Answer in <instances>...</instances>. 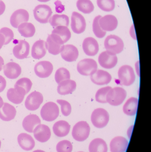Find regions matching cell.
<instances>
[{"label":"cell","mask_w":151,"mask_h":152,"mask_svg":"<svg viewBox=\"0 0 151 152\" xmlns=\"http://www.w3.org/2000/svg\"><path fill=\"white\" fill-rule=\"evenodd\" d=\"M60 53L62 58L67 62L76 61L79 54L77 48L72 45H63Z\"/></svg>","instance_id":"cell-15"},{"label":"cell","mask_w":151,"mask_h":152,"mask_svg":"<svg viewBox=\"0 0 151 152\" xmlns=\"http://www.w3.org/2000/svg\"><path fill=\"white\" fill-rule=\"evenodd\" d=\"M133 126H132V127L131 126V127H130V128L128 129V136L129 137V138H130V136L132 134V130H133Z\"/></svg>","instance_id":"cell-50"},{"label":"cell","mask_w":151,"mask_h":152,"mask_svg":"<svg viewBox=\"0 0 151 152\" xmlns=\"http://www.w3.org/2000/svg\"><path fill=\"white\" fill-rule=\"evenodd\" d=\"M26 94V92L22 88L19 87H14V88L8 89L7 96L10 102L18 104L23 102Z\"/></svg>","instance_id":"cell-20"},{"label":"cell","mask_w":151,"mask_h":152,"mask_svg":"<svg viewBox=\"0 0 151 152\" xmlns=\"http://www.w3.org/2000/svg\"><path fill=\"white\" fill-rule=\"evenodd\" d=\"M64 43L62 40L55 34L49 35L45 42V48L49 53L54 55L60 53L62 46Z\"/></svg>","instance_id":"cell-8"},{"label":"cell","mask_w":151,"mask_h":152,"mask_svg":"<svg viewBox=\"0 0 151 152\" xmlns=\"http://www.w3.org/2000/svg\"><path fill=\"white\" fill-rule=\"evenodd\" d=\"M84 152L80 151V152Z\"/></svg>","instance_id":"cell-55"},{"label":"cell","mask_w":151,"mask_h":152,"mask_svg":"<svg viewBox=\"0 0 151 152\" xmlns=\"http://www.w3.org/2000/svg\"><path fill=\"white\" fill-rule=\"evenodd\" d=\"M70 126L67 121L61 120L54 123L53 127L54 133L58 137H64L68 134Z\"/></svg>","instance_id":"cell-28"},{"label":"cell","mask_w":151,"mask_h":152,"mask_svg":"<svg viewBox=\"0 0 151 152\" xmlns=\"http://www.w3.org/2000/svg\"><path fill=\"white\" fill-rule=\"evenodd\" d=\"M18 31L23 37H31L34 36L35 33V28L33 24L24 22L18 27Z\"/></svg>","instance_id":"cell-33"},{"label":"cell","mask_w":151,"mask_h":152,"mask_svg":"<svg viewBox=\"0 0 151 152\" xmlns=\"http://www.w3.org/2000/svg\"><path fill=\"white\" fill-rule=\"evenodd\" d=\"M70 77L69 71L65 68L62 67L59 69L55 73V81L58 84L63 80L70 79Z\"/></svg>","instance_id":"cell-37"},{"label":"cell","mask_w":151,"mask_h":152,"mask_svg":"<svg viewBox=\"0 0 151 152\" xmlns=\"http://www.w3.org/2000/svg\"><path fill=\"white\" fill-rule=\"evenodd\" d=\"M41 123V120L38 116L36 114H29L23 120L22 126L26 131L32 133H33L34 128Z\"/></svg>","instance_id":"cell-25"},{"label":"cell","mask_w":151,"mask_h":152,"mask_svg":"<svg viewBox=\"0 0 151 152\" xmlns=\"http://www.w3.org/2000/svg\"><path fill=\"white\" fill-rule=\"evenodd\" d=\"M46 53L45 42L43 40L36 41L32 47L31 55L35 59H40L43 58Z\"/></svg>","instance_id":"cell-29"},{"label":"cell","mask_w":151,"mask_h":152,"mask_svg":"<svg viewBox=\"0 0 151 152\" xmlns=\"http://www.w3.org/2000/svg\"><path fill=\"white\" fill-rule=\"evenodd\" d=\"M35 138L40 142H47L51 138V131L50 128L44 124H39L33 131Z\"/></svg>","instance_id":"cell-16"},{"label":"cell","mask_w":151,"mask_h":152,"mask_svg":"<svg viewBox=\"0 0 151 152\" xmlns=\"http://www.w3.org/2000/svg\"><path fill=\"white\" fill-rule=\"evenodd\" d=\"M127 96V92L120 87L111 88L106 96V101L110 105L118 106L124 102Z\"/></svg>","instance_id":"cell-1"},{"label":"cell","mask_w":151,"mask_h":152,"mask_svg":"<svg viewBox=\"0 0 151 152\" xmlns=\"http://www.w3.org/2000/svg\"><path fill=\"white\" fill-rule=\"evenodd\" d=\"M1 140H0V148H1Z\"/></svg>","instance_id":"cell-54"},{"label":"cell","mask_w":151,"mask_h":152,"mask_svg":"<svg viewBox=\"0 0 151 152\" xmlns=\"http://www.w3.org/2000/svg\"><path fill=\"white\" fill-rule=\"evenodd\" d=\"M76 6L78 10L84 14H89L94 10V4L90 0H78Z\"/></svg>","instance_id":"cell-35"},{"label":"cell","mask_w":151,"mask_h":152,"mask_svg":"<svg viewBox=\"0 0 151 152\" xmlns=\"http://www.w3.org/2000/svg\"><path fill=\"white\" fill-rule=\"evenodd\" d=\"M4 66V61L3 58L0 56V71H1Z\"/></svg>","instance_id":"cell-48"},{"label":"cell","mask_w":151,"mask_h":152,"mask_svg":"<svg viewBox=\"0 0 151 152\" xmlns=\"http://www.w3.org/2000/svg\"><path fill=\"white\" fill-rule=\"evenodd\" d=\"M5 10V5L3 1L0 0V16L3 14Z\"/></svg>","instance_id":"cell-45"},{"label":"cell","mask_w":151,"mask_h":152,"mask_svg":"<svg viewBox=\"0 0 151 152\" xmlns=\"http://www.w3.org/2000/svg\"><path fill=\"white\" fill-rule=\"evenodd\" d=\"M90 78L95 84L103 86L109 84L111 81L112 77L110 74L107 71L99 69L91 75Z\"/></svg>","instance_id":"cell-21"},{"label":"cell","mask_w":151,"mask_h":152,"mask_svg":"<svg viewBox=\"0 0 151 152\" xmlns=\"http://www.w3.org/2000/svg\"><path fill=\"white\" fill-rule=\"evenodd\" d=\"M76 88V81L71 80H63L59 83L57 91L60 95H66L73 93Z\"/></svg>","instance_id":"cell-27"},{"label":"cell","mask_w":151,"mask_h":152,"mask_svg":"<svg viewBox=\"0 0 151 152\" xmlns=\"http://www.w3.org/2000/svg\"><path fill=\"white\" fill-rule=\"evenodd\" d=\"M98 61L101 66L103 68L111 69L117 65L118 58L115 53L105 51L99 55Z\"/></svg>","instance_id":"cell-10"},{"label":"cell","mask_w":151,"mask_h":152,"mask_svg":"<svg viewBox=\"0 0 151 152\" xmlns=\"http://www.w3.org/2000/svg\"><path fill=\"white\" fill-rule=\"evenodd\" d=\"M102 16L98 15L96 16L93 20L92 25L93 31L96 37L99 38H103L106 35V32L101 28L99 24V19Z\"/></svg>","instance_id":"cell-38"},{"label":"cell","mask_w":151,"mask_h":152,"mask_svg":"<svg viewBox=\"0 0 151 152\" xmlns=\"http://www.w3.org/2000/svg\"><path fill=\"white\" fill-rule=\"evenodd\" d=\"M40 114L43 120L51 122L55 120L59 117V110L55 103L48 102L42 107Z\"/></svg>","instance_id":"cell-4"},{"label":"cell","mask_w":151,"mask_h":152,"mask_svg":"<svg viewBox=\"0 0 151 152\" xmlns=\"http://www.w3.org/2000/svg\"><path fill=\"white\" fill-rule=\"evenodd\" d=\"M0 33L2 34L5 38L4 45L10 42L14 37V34L11 29L7 27H4L0 29Z\"/></svg>","instance_id":"cell-43"},{"label":"cell","mask_w":151,"mask_h":152,"mask_svg":"<svg viewBox=\"0 0 151 152\" xmlns=\"http://www.w3.org/2000/svg\"><path fill=\"white\" fill-rule=\"evenodd\" d=\"M49 22L52 26L56 27L59 26L67 27L69 24V18L65 14H54L49 19Z\"/></svg>","instance_id":"cell-32"},{"label":"cell","mask_w":151,"mask_h":152,"mask_svg":"<svg viewBox=\"0 0 151 152\" xmlns=\"http://www.w3.org/2000/svg\"><path fill=\"white\" fill-rule=\"evenodd\" d=\"M118 75L120 84L123 86H131L135 80L136 76L133 69L128 65L121 66L119 69Z\"/></svg>","instance_id":"cell-6"},{"label":"cell","mask_w":151,"mask_h":152,"mask_svg":"<svg viewBox=\"0 0 151 152\" xmlns=\"http://www.w3.org/2000/svg\"><path fill=\"white\" fill-rule=\"evenodd\" d=\"M98 65L94 60L86 58L80 61L77 64L78 72L83 76H91L97 70Z\"/></svg>","instance_id":"cell-7"},{"label":"cell","mask_w":151,"mask_h":152,"mask_svg":"<svg viewBox=\"0 0 151 152\" xmlns=\"http://www.w3.org/2000/svg\"><path fill=\"white\" fill-rule=\"evenodd\" d=\"M18 142L19 146L24 151H31L35 145L34 138L26 133H21L18 136Z\"/></svg>","instance_id":"cell-24"},{"label":"cell","mask_w":151,"mask_h":152,"mask_svg":"<svg viewBox=\"0 0 151 152\" xmlns=\"http://www.w3.org/2000/svg\"><path fill=\"white\" fill-rule=\"evenodd\" d=\"M55 4L56 6H59V8H58L57 10H56V12H62L63 11V10H64V8L63 7H60V6H61V3L60 1H57L55 3Z\"/></svg>","instance_id":"cell-46"},{"label":"cell","mask_w":151,"mask_h":152,"mask_svg":"<svg viewBox=\"0 0 151 152\" xmlns=\"http://www.w3.org/2000/svg\"><path fill=\"white\" fill-rule=\"evenodd\" d=\"M4 75L10 79H15L20 75L21 69L19 64L14 62H10L4 67Z\"/></svg>","instance_id":"cell-23"},{"label":"cell","mask_w":151,"mask_h":152,"mask_svg":"<svg viewBox=\"0 0 151 152\" xmlns=\"http://www.w3.org/2000/svg\"><path fill=\"white\" fill-rule=\"evenodd\" d=\"M104 47L108 51L115 54H119L123 51L124 43L122 39L117 36H108L104 41Z\"/></svg>","instance_id":"cell-5"},{"label":"cell","mask_w":151,"mask_h":152,"mask_svg":"<svg viewBox=\"0 0 151 152\" xmlns=\"http://www.w3.org/2000/svg\"><path fill=\"white\" fill-rule=\"evenodd\" d=\"M29 19V14L24 9L17 10L12 14L10 19L11 25L15 28H18L20 24L27 22Z\"/></svg>","instance_id":"cell-14"},{"label":"cell","mask_w":151,"mask_h":152,"mask_svg":"<svg viewBox=\"0 0 151 152\" xmlns=\"http://www.w3.org/2000/svg\"><path fill=\"white\" fill-rule=\"evenodd\" d=\"M73 150L72 144L68 140H62L57 144L56 151L57 152H71Z\"/></svg>","instance_id":"cell-41"},{"label":"cell","mask_w":151,"mask_h":152,"mask_svg":"<svg viewBox=\"0 0 151 152\" xmlns=\"http://www.w3.org/2000/svg\"><path fill=\"white\" fill-rule=\"evenodd\" d=\"M33 152H45L44 151H42V150H36V151H34Z\"/></svg>","instance_id":"cell-53"},{"label":"cell","mask_w":151,"mask_h":152,"mask_svg":"<svg viewBox=\"0 0 151 152\" xmlns=\"http://www.w3.org/2000/svg\"><path fill=\"white\" fill-rule=\"evenodd\" d=\"M34 17L37 21L42 24H46L52 14L50 6L46 4H39L34 9Z\"/></svg>","instance_id":"cell-9"},{"label":"cell","mask_w":151,"mask_h":152,"mask_svg":"<svg viewBox=\"0 0 151 152\" xmlns=\"http://www.w3.org/2000/svg\"><path fill=\"white\" fill-rule=\"evenodd\" d=\"M109 121L108 113L105 109L97 108L93 112L91 116V121L95 127L101 129L105 127Z\"/></svg>","instance_id":"cell-2"},{"label":"cell","mask_w":151,"mask_h":152,"mask_svg":"<svg viewBox=\"0 0 151 152\" xmlns=\"http://www.w3.org/2000/svg\"><path fill=\"white\" fill-rule=\"evenodd\" d=\"M43 102V96L37 91L32 92L29 95L25 101L26 108L29 110L35 111L38 109Z\"/></svg>","instance_id":"cell-11"},{"label":"cell","mask_w":151,"mask_h":152,"mask_svg":"<svg viewBox=\"0 0 151 152\" xmlns=\"http://www.w3.org/2000/svg\"><path fill=\"white\" fill-rule=\"evenodd\" d=\"M108 150L106 142L101 138L94 139L89 145V152H108Z\"/></svg>","instance_id":"cell-31"},{"label":"cell","mask_w":151,"mask_h":152,"mask_svg":"<svg viewBox=\"0 0 151 152\" xmlns=\"http://www.w3.org/2000/svg\"><path fill=\"white\" fill-rule=\"evenodd\" d=\"M34 70L37 77L42 78L48 77L53 71V66L50 61H41L36 64Z\"/></svg>","instance_id":"cell-13"},{"label":"cell","mask_w":151,"mask_h":152,"mask_svg":"<svg viewBox=\"0 0 151 152\" xmlns=\"http://www.w3.org/2000/svg\"><path fill=\"white\" fill-rule=\"evenodd\" d=\"M138 100L134 97H130L123 106V112L128 116H134L137 112Z\"/></svg>","instance_id":"cell-30"},{"label":"cell","mask_w":151,"mask_h":152,"mask_svg":"<svg viewBox=\"0 0 151 152\" xmlns=\"http://www.w3.org/2000/svg\"><path fill=\"white\" fill-rule=\"evenodd\" d=\"M71 28L74 33L81 34L84 32L86 28V22L81 14L73 12L71 18Z\"/></svg>","instance_id":"cell-12"},{"label":"cell","mask_w":151,"mask_h":152,"mask_svg":"<svg viewBox=\"0 0 151 152\" xmlns=\"http://www.w3.org/2000/svg\"><path fill=\"white\" fill-rule=\"evenodd\" d=\"M52 34L58 35L63 41L64 43L70 39L71 34L67 27L65 26H59L56 27L52 32Z\"/></svg>","instance_id":"cell-34"},{"label":"cell","mask_w":151,"mask_h":152,"mask_svg":"<svg viewBox=\"0 0 151 152\" xmlns=\"http://www.w3.org/2000/svg\"><path fill=\"white\" fill-rule=\"evenodd\" d=\"M6 86V81L2 76L0 75V93L3 92Z\"/></svg>","instance_id":"cell-44"},{"label":"cell","mask_w":151,"mask_h":152,"mask_svg":"<svg viewBox=\"0 0 151 152\" xmlns=\"http://www.w3.org/2000/svg\"><path fill=\"white\" fill-rule=\"evenodd\" d=\"M30 46L29 44L25 40H19L18 43L13 48V54L16 58L23 59L28 56Z\"/></svg>","instance_id":"cell-17"},{"label":"cell","mask_w":151,"mask_h":152,"mask_svg":"<svg viewBox=\"0 0 151 152\" xmlns=\"http://www.w3.org/2000/svg\"><path fill=\"white\" fill-rule=\"evenodd\" d=\"M99 24L101 28L104 31H112L117 27L118 20L113 15H107L101 17Z\"/></svg>","instance_id":"cell-18"},{"label":"cell","mask_w":151,"mask_h":152,"mask_svg":"<svg viewBox=\"0 0 151 152\" xmlns=\"http://www.w3.org/2000/svg\"><path fill=\"white\" fill-rule=\"evenodd\" d=\"M130 34H131V36L133 37H136L135 32L133 25L131 27V29H130Z\"/></svg>","instance_id":"cell-49"},{"label":"cell","mask_w":151,"mask_h":152,"mask_svg":"<svg viewBox=\"0 0 151 152\" xmlns=\"http://www.w3.org/2000/svg\"><path fill=\"white\" fill-rule=\"evenodd\" d=\"M97 4L99 8L105 12H110L115 9L114 0H97Z\"/></svg>","instance_id":"cell-36"},{"label":"cell","mask_w":151,"mask_h":152,"mask_svg":"<svg viewBox=\"0 0 151 152\" xmlns=\"http://www.w3.org/2000/svg\"><path fill=\"white\" fill-rule=\"evenodd\" d=\"M32 83L29 79L26 77L21 78L14 85V87H19L22 88L27 94L31 89Z\"/></svg>","instance_id":"cell-39"},{"label":"cell","mask_w":151,"mask_h":152,"mask_svg":"<svg viewBox=\"0 0 151 152\" xmlns=\"http://www.w3.org/2000/svg\"><path fill=\"white\" fill-rule=\"evenodd\" d=\"M128 145V142L125 137L118 136L112 139L110 147L111 152H125Z\"/></svg>","instance_id":"cell-22"},{"label":"cell","mask_w":151,"mask_h":152,"mask_svg":"<svg viewBox=\"0 0 151 152\" xmlns=\"http://www.w3.org/2000/svg\"><path fill=\"white\" fill-rule=\"evenodd\" d=\"M83 49L84 52L87 56H94L99 52V45L95 38L88 37L85 38L83 42Z\"/></svg>","instance_id":"cell-19"},{"label":"cell","mask_w":151,"mask_h":152,"mask_svg":"<svg viewBox=\"0 0 151 152\" xmlns=\"http://www.w3.org/2000/svg\"><path fill=\"white\" fill-rule=\"evenodd\" d=\"M16 113L14 106L8 103H4L3 106L0 108V118L4 121H10L15 118Z\"/></svg>","instance_id":"cell-26"},{"label":"cell","mask_w":151,"mask_h":152,"mask_svg":"<svg viewBox=\"0 0 151 152\" xmlns=\"http://www.w3.org/2000/svg\"><path fill=\"white\" fill-rule=\"evenodd\" d=\"M110 86L105 87L99 89L95 94V100L100 103H106V96L108 91L111 89Z\"/></svg>","instance_id":"cell-40"},{"label":"cell","mask_w":151,"mask_h":152,"mask_svg":"<svg viewBox=\"0 0 151 152\" xmlns=\"http://www.w3.org/2000/svg\"><path fill=\"white\" fill-rule=\"evenodd\" d=\"M90 127L85 121H80L74 126L72 129V135L73 138L78 142L85 141L90 134Z\"/></svg>","instance_id":"cell-3"},{"label":"cell","mask_w":151,"mask_h":152,"mask_svg":"<svg viewBox=\"0 0 151 152\" xmlns=\"http://www.w3.org/2000/svg\"><path fill=\"white\" fill-rule=\"evenodd\" d=\"M38 1L41 2H47L49 1L50 0H37Z\"/></svg>","instance_id":"cell-52"},{"label":"cell","mask_w":151,"mask_h":152,"mask_svg":"<svg viewBox=\"0 0 151 152\" xmlns=\"http://www.w3.org/2000/svg\"><path fill=\"white\" fill-rule=\"evenodd\" d=\"M4 104L3 100L2 98H1V96H0V108H1L2 107L3 105Z\"/></svg>","instance_id":"cell-51"},{"label":"cell","mask_w":151,"mask_h":152,"mask_svg":"<svg viewBox=\"0 0 151 152\" xmlns=\"http://www.w3.org/2000/svg\"><path fill=\"white\" fill-rule=\"evenodd\" d=\"M57 102L61 106L62 115L67 117L71 113V106L68 102L63 100H57Z\"/></svg>","instance_id":"cell-42"},{"label":"cell","mask_w":151,"mask_h":152,"mask_svg":"<svg viewBox=\"0 0 151 152\" xmlns=\"http://www.w3.org/2000/svg\"><path fill=\"white\" fill-rule=\"evenodd\" d=\"M5 42V38L2 34L0 33V50L1 49L3 45H4Z\"/></svg>","instance_id":"cell-47"}]
</instances>
